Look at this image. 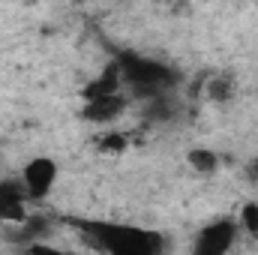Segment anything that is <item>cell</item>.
<instances>
[{
    "label": "cell",
    "instance_id": "6da1fadb",
    "mask_svg": "<svg viewBox=\"0 0 258 255\" xmlns=\"http://www.w3.org/2000/svg\"><path fill=\"white\" fill-rule=\"evenodd\" d=\"M96 249L105 255H162L165 240L153 228L108 222V219H69Z\"/></svg>",
    "mask_w": 258,
    "mask_h": 255
},
{
    "label": "cell",
    "instance_id": "7a4b0ae2",
    "mask_svg": "<svg viewBox=\"0 0 258 255\" xmlns=\"http://www.w3.org/2000/svg\"><path fill=\"white\" fill-rule=\"evenodd\" d=\"M120 66V75L129 87L141 96V99H156V96H165V90H171L177 84V69H171L162 60H153V57H141V54H132L123 51L117 57Z\"/></svg>",
    "mask_w": 258,
    "mask_h": 255
},
{
    "label": "cell",
    "instance_id": "3957f363",
    "mask_svg": "<svg viewBox=\"0 0 258 255\" xmlns=\"http://www.w3.org/2000/svg\"><path fill=\"white\" fill-rule=\"evenodd\" d=\"M237 240V222L222 216V219H213L207 222L192 240V252L189 255H228L231 246Z\"/></svg>",
    "mask_w": 258,
    "mask_h": 255
},
{
    "label": "cell",
    "instance_id": "277c9868",
    "mask_svg": "<svg viewBox=\"0 0 258 255\" xmlns=\"http://www.w3.org/2000/svg\"><path fill=\"white\" fill-rule=\"evenodd\" d=\"M21 183H24L30 201L48 198V192L54 189V183H57V162L51 156H33L24 165V171H21Z\"/></svg>",
    "mask_w": 258,
    "mask_h": 255
},
{
    "label": "cell",
    "instance_id": "5b68a950",
    "mask_svg": "<svg viewBox=\"0 0 258 255\" xmlns=\"http://www.w3.org/2000/svg\"><path fill=\"white\" fill-rule=\"evenodd\" d=\"M27 189L21 180L15 177H3L0 180V222H15V225H24L30 216H27Z\"/></svg>",
    "mask_w": 258,
    "mask_h": 255
},
{
    "label": "cell",
    "instance_id": "8992f818",
    "mask_svg": "<svg viewBox=\"0 0 258 255\" xmlns=\"http://www.w3.org/2000/svg\"><path fill=\"white\" fill-rule=\"evenodd\" d=\"M120 84H123V75H120V66H117V60H114V63L105 66L93 81H87V84H84L81 96H84V102L108 99V96H117V93H120Z\"/></svg>",
    "mask_w": 258,
    "mask_h": 255
},
{
    "label": "cell",
    "instance_id": "52a82bcc",
    "mask_svg": "<svg viewBox=\"0 0 258 255\" xmlns=\"http://www.w3.org/2000/svg\"><path fill=\"white\" fill-rule=\"evenodd\" d=\"M126 108V99L117 93V96H108V99H96V102H84V111L81 117L90 120V123H108L114 117H120Z\"/></svg>",
    "mask_w": 258,
    "mask_h": 255
},
{
    "label": "cell",
    "instance_id": "ba28073f",
    "mask_svg": "<svg viewBox=\"0 0 258 255\" xmlns=\"http://www.w3.org/2000/svg\"><path fill=\"white\" fill-rule=\"evenodd\" d=\"M234 93H237V81L231 72H219L207 81V99H213V102H231Z\"/></svg>",
    "mask_w": 258,
    "mask_h": 255
},
{
    "label": "cell",
    "instance_id": "9c48e42d",
    "mask_svg": "<svg viewBox=\"0 0 258 255\" xmlns=\"http://www.w3.org/2000/svg\"><path fill=\"white\" fill-rule=\"evenodd\" d=\"M186 162H189V168H195L198 174H213L216 168H219V156L213 153V150H207V147H195L186 153Z\"/></svg>",
    "mask_w": 258,
    "mask_h": 255
},
{
    "label": "cell",
    "instance_id": "30bf717a",
    "mask_svg": "<svg viewBox=\"0 0 258 255\" xmlns=\"http://www.w3.org/2000/svg\"><path fill=\"white\" fill-rule=\"evenodd\" d=\"M147 117H153V120H168V117H171V99H168V96H156V99H150Z\"/></svg>",
    "mask_w": 258,
    "mask_h": 255
},
{
    "label": "cell",
    "instance_id": "8fae6325",
    "mask_svg": "<svg viewBox=\"0 0 258 255\" xmlns=\"http://www.w3.org/2000/svg\"><path fill=\"white\" fill-rule=\"evenodd\" d=\"M24 255H78V252H69V249H57V246H51V243H45V240H39V243H27Z\"/></svg>",
    "mask_w": 258,
    "mask_h": 255
},
{
    "label": "cell",
    "instance_id": "7c38bea8",
    "mask_svg": "<svg viewBox=\"0 0 258 255\" xmlns=\"http://www.w3.org/2000/svg\"><path fill=\"white\" fill-rule=\"evenodd\" d=\"M240 222H243V228H249L252 234H258V204L255 201L243 204V210H240Z\"/></svg>",
    "mask_w": 258,
    "mask_h": 255
},
{
    "label": "cell",
    "instance_id": "4fadbf2b",
    "mask_svg": "<svg viewBox=\"0 0 258 255\" xmlns=\"http://www.w3.org/2000/svg\"><path fill=\"white\" fill-rule=\"evenodd\" d=\"M99 147L108 153H120L126 147V135H105V138H99Z\"/></svg>",
    "mask_w": 258,
    "mask_h": 255
},
{
    "label": "cell",
    "instance_id": "5bb4252c",
    "mask_svg": "<svg viewBox=\"0 0 258 255\" xmlns=\"http://www.w3.org/2000/svg\"><path fill=\"white\" fill-rule=\"evenodd\" d=\"M246 180H249V183H258V156L246 165Z\"/></svg>",
    "mask_w": 258,
    "mask_h": 255
}]
</instances>
